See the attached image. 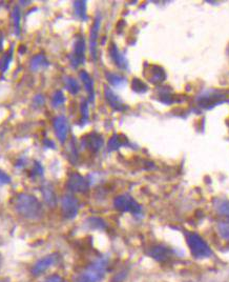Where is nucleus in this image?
<instances>
[{
  "label": "nucleus",
  "mask_w": 229,
  "mask_h": 282,
  "mask_svg": "<svg viewBox=\"0 0 229 282\" xmlns=\"http://www.w3.org/2000/svg\"><path fill=\"white\" fill-rule=\"evenodd\" d=\"M70 61L74 69H77L79 65L86 62V40L83 37H79L76 40L73 53L70 56Z\"/></svg>",
  "instance_id": "obj_7"
},
{
  "label": "nucleus",
  "mask_w": 229,
  "mask_h": 282,
  "mask_svg": "<svg viewBox=\"0 0 229 282\" xmlns=\"http://www.w3.org/2000/svg\"><path fill=\"white\" fill-rule=\"evenodd\" d=\"M109 55H111L112 60L114 61V63L121 70H126L127 66H129V63H127V60L125 56L119 51L118 47L115 44H111V47H109Z\"/></svg>",
  "instance_id": "obj_15"
},
{
  "label": "nucleus",
  "mask_w": 229,
  "mask_h": 282,
  "mask_svg": "<svg viewBox=\"0 0 229 282\" xmlns=\"http://www.w3.org/2000/svg\"><path fill=\"white\" fill-rule=\"evenodd\" d=\"M129 144H130L129 139H127L124 135L114 134L107 143V150L109 152H113L120 149L121 147H124V145H129Z\"/></svg>",
  "instance_id": "obj_19"
},
{
  "label": "nucleus",
  "mask_w": 229,
  "mask_h": 282,
  "mask_svg": "<svg viewBox=\"0 0 229 282\" xmlns=\"http://www.w3.org/2000/svg\"><path fill=\"white\" fill-rule=\"evenodd\" d=\"M11 183V177L8 176L2 169H0V186Z\"/></svg>",
  "instance_id": "obj_33"
},
{
  "label": "nucleus",
  "mask_w": 229,
  "mask_h": 282,
  "mask_svg": "<svg viewBox=\"0 0 229 282\" xmlns=\"http://www.w3.org/2000/svg\"><path fill=\"white\" fill-rule=\"evenodd\" d=\"M101 25V17L98 15L94 21V24L91 29L90 34V50H91V56L92 60H97V46H98V37H99V30Z\"/></svg>",
  "instance_id": "obj_12"
},
{
  "label": "nucleus",
  "mask_w": 229,
  "mask_h": 282,
  "mask_svg": "<svg viewBox=\"0 0 229 282\" xmlns=\"http://www.w3.org/2000/svg\"><path fill=\"white\" fill-rule=\"evenodd\" d=\"M226 98L224 93L220 91H209L198 98V104L201 108H211L218 104H221Z\"/></svg>",
  "instance_id": "obj_9"
},
{
  "label": "nucleus",
  "mask_w": 229,
  "mask_h": 282,
  "mask_svg": "<svg viewBox=\"0 0 229 282\" xmlns=\"http://www.w3.org/2000/svg\"><path fill=\"white\" fill-rule=\"evenodd\" d=\"M108 268V258L101 257L91 263L88 268L74 278L73 282H101Z\"/></svg>",
  "instance_id": "obj_2"
},
{
  "label": "nucleus",
  "mask_w": 229,
  "mask_h": 282,
  "mask_svg": "<svg viewBox=\"0 0 229 282\" xmlns=\"http://www.w3.org/2000/svg\"><path fill=\"white\" fill-rule=\"evenodd\" d=\"M42 175H44V168H42V166L39 164L38 161H36L32 169V176L36 177V176H42Z\"/></svg>",
  "instance_id": "obj_32"
},
{
  "label": "nucleus",
  "mask_w": 229,
  "mask_h": 282,
  "mask_svg": "<svg viewBox=\"0 0 229 282\" xmlns=\"http://www.w3.org/2000/svg\"><path fill=\"white\" fill-rule=\"evenodd\" d=\"M44 282H65L64 279L59 275H50L45 279Z\"/></svg>",
  "instance_id": "obj_34"
},
{
  "label": "nucleus",
  "mask_w": 229,
  "mask_h": 282,
  "mask_svg": "<svg viewBox=\"0 0 229 282\" xmlns=\"http://www.w3.org/2000/svg\"><path fill=\"white\" fill-rule=\"evenodd\" d=\"M41 192H42V196H44L45 202L49 208L54 209L57 206V196L54 191V187L48 183H46L42 185Z\"/></svg>",
  "instance_id": "obj_17"
},
{
  "label": "nucleus",
  "mask_w": 229,
  "mask_h": 282,
  "mask_svg": "<svg viewBox=\"0 0 229 282\" xmlns=\"http://www.w3.org/2000/svg\"><path fill=\"white\" fill-rule=\"evenodd\" d=\"M105 77H106V80L108 81V83L112 84L113 87H122V85H124L126 82L125 77L120 74L106 72Z\"/></svg>",
  "instance_id": "obj_21"
},
{
  "label": "nucleus",
  "mask_w": 229,
  "mask_h": 282,
  "mask_svg": "<svg viewBox=\"0 0 229 282\" xmlns=\"http://www.w3.org/2000/svg\"><path fill=\"white\" fill-rule=\"evenodd\" d=\"M87 225L92 229H105L106 228L105 221L103 219L98 218V217L89 218L87 221Z\"/></svg>",
  "instance_id": "obj_25"
},
{
  "label": "nucleus",
  "mask_w": 229,
  "mask_h": 282,
  "mask_svg": "<svg viewBox=\"0 0 229 282\" xmlns=\"http://www.w3.org/2000/svg\"><path fill=\"white\" fill-rule=\"evenodd\" d=\"M132 89L136 93L143 94V93L147 92L148 87L142 80H140L138 78H134L133 81H132Z\"/></svg>",
  "instance_id": "obj_28"
},
{
  "label": "nucleus",
  "mask_w": 229,
  "mask_h": 282,
  "mask_svg": "<svg viewBox=\"0 0 229 282\" xmlns=\"http://www.w3.org/2000/svg\"><path fill=\"white\" fill-rule=\"evenodd\" d=\"M45 144L46 145V147H49V145H52V148H53V149H55V143H54L52 140L46 139V140H45Z\"/></svg>",
  "instance_id": "obj_36"
},
{
  "label": "nucleus",
  "mask_w": 229,
  "mask_h": 282,
  "mask_svg": "<svg viewBox=\"0 0 229 282\" xmlns=\"http://www.w3.org/2000/svg\"><path fill=\"white\" fill-rule=\"evenodd\" d=\"M15 210L25 219L39 220L44 216L41 202L31 194L21 193L15 199Z\"/></svg>",
  "instance_id": "obj_1"
},
{
  "label": "nucleus",
  "mask_w": 229,
  "mask_h": 282,
  "mask_svg": "<svg viewBox=\"0 0 229 282\" xmlns=\"http://www.w3.org/2000/svg\"><path fill=\"white\" fill-rule=\"evenodd\" d=\"M3 50V37L0 35V52Z\"/></svg>",
  "instance_id": "obj_37"
},
{
  "label": "nucleus",
  "mask_w": 229,
  "mask_h": 282,
  "mask_svg": "<svg viewBox=\"0 0 229 282\" xmlns=\"http://www.w3.org/2000/svg\"><path fill=\"white\" fill-rule=\"evenodd\" d=\"M66 187L72 193L84 194L90 190V182L86 177L79 173H72L67 179Z\"/></svg>",
  "instance_id": "obj_5"
},
{
  "label": "nucleus",
  "mask_w": 229,
  "mask_h": 282,
  "mask_svg": "<svg viewBox=\"0 0 229 282\" xmlns=\"http://www.w3.org/2000/svg\"><path fill=\"white\" fill-rule=\"evenodd\" d=\"M104 97L109 107H111L113 110L117 111V112H123V111L127 109V107L123 104L121 98L116 95L114 91L111 88H108L107 85L104 87Z\"/></svg>",
  "instance_id": "obj_13"
},
{
  "label": "nucleus",
  "mask_w": 229,
  "mask_h": 282,
  "mask_svg": "<svg viewBox=\"0 0 229 282\" xmlns=\"http://www.w3.org/2000/svg\"><path fill=\"white\" fill-rule=\"evenodd\" d=\"M80 111H81V123L82 124H86L89 120V105H88V101L83 100L81 102V107H80Z\"/></svg>",
  "instance_id": "obj_31"
},
{
  "label": "nucleus",
  "mask_w": 229,
  "mask_h": 282,
  "mask_svg": "<svg viewBox=\"0 0 229 282\" xmlns=\"http://www.w3.org/2000/svg\"><path fill=\"white\" fill-rule=\"evenodd\" d=\"M54 131L56 134V137L60 143H64L67 139V135H69V122L64 116H57L53 120Z\"/></svg>",
  "instance_id": "obj_11"
},
{
  "label": "nucleus",
  "mask_w": 229,
  "mask_h": 282,
  "mask_svg": "<svg viewBox=\"0 0 229 282\" xmlns=\"http://www.w3.org/2000/svg\"><path fill=\"white\" fill-rule=\"evenodd\" d=\"M114 207L118 211L123 213H131L135 216H138L142 213V207L131 195L127 194L117 196L114 200Z\"/></svg>",
  "instance_id": "obj_4"
},
{
  "label": "nucleus",
  "mask_w": 229,
  "mask_h": 282,
  "mask_svg": "<svg viewBox=\"0 0 229 282\" xmlns=\"http://www.w3.org/2000/svg\"><path fill=\"white\" fill-rule=\"evenodd\" d=\"M61 212L64 218L74 219L78 215L79 212V201L75 196L67 194L64 195L61 200Z\"/></svg>",
  "instance_id": "obj_6"
},
{
  "label": "nucleus",
  "mask_w": 229,
  "mask_h": 282,
  "mask_svg": "<svg viewBox=\"0 0 229 282\" xmlns=\"http://www.w3.org/2000/svg\"><path fill=\"white\" fill-rule=\"evenodd\" d=\"M34 102H35L36 106L40 107V106H44L45 105V98L42 95H38L35 98H34Z\"/></svg>",
  "instance_id": "obj_35"
},
{
  "label": "nucleus",
  "mask_w": 229,
  "mask_h": 282,
  "mask_svg": "<svg viewBox=\"0 0 229 282\" xmlns=\"http://www.w3.org/2000/svg\"><path fill=\"white\" fill-rule=\"evenodd\" d=\"M215 208L220 215L229 218V200H219V201H217Z\"/></svg>",
  "instance_id": "obj_27"
},
{
  "label": "nucleus",
  "mask_w": 229,
  "mask_h": 282,
  "mask_svg": "<svg viewBox=\"0 0 229 282\" xmlns=\"http://www.w3.org/2000/svg\"><path fill=\"white\" fill-rule=\"evenodd\" d=\"M64 83L66 90L69 91L72 95H77V94L80 92V84L74 78V77L71 76L64 77Z\"/></svg>",
  "instance_id": "obj_22"
},
{
  "label": "nucleus",
  "mask_w": 229,
  "mask_h": 282,
  "mask_svg": "<svg viewBox=\"0 0 229 282\" xmlns=\"http://www.w3.org/2000/svg\"><path fill=\"white\" fill-rule=\"evenodd\" d=\"M80 79L84 84V88L89 94V100L92 102L95 100V87H94V80L91 77V75L87 71H81L80 74Z\"/></svg>",
  "instance_id": "obj_18"
},
{
  "label": "nucleus",
  "mask_w": 229,
  "mask_h": 282,
  "mask_svg": "<svg viewBox=\"0 0 229 282\" xmlns=\"http://www.w3.org/2000/svg\"><path fill=\"white\" fill-rule=\"evenodd\" d=\"M218 233L225 240L229 241V221H223L220 222L217 226Z\"/></svg>",
  "instance_id": "obj_29"
},
{
  "label": "nucleus",
  "mask_w": 229,
  "mask_h": 282,
  "mask_svg": "<svg viewBox=\"0 0 229 282\" xmlns=\"http://www.w3.org/2000/svg\"><path fill=\"white\" fill-rule=\"evenodd\" d=\"M65 102V97H64V94L62 91H56L53 95L52 98V105L54 108H58L62 106Z\"/></svg>",
  "instance_id": "obj_30"
},
{
  "label": "nucleus",
  "mask_w": 229,
  "mask_h": 282,
  "mask_svg": "<svg viewBox=\"0 0 229 282\" xmlns=\"http://www.w3.org/2000/svg\"><path fill=\"white\" fill-rule=\"evenodd\" d=\"M47 66H49V62L44 54H38L31 60V70L34 72H37Z\"/></svg>",
  "instance_id": "obj_20"
},
{
  "label": "nucleus",
  "mask_w": 229,
  "mask_h": 282,
  "mask_svg": "<svg viewBox=\"0 0 229 282\" xmlns=\"http://www.w3.org/2000/svg\"><path fill=\"white\" fill-rule=\"evenodd\" d=\"M186 242H187L189 251L194 258L204 259L210 257L213 254L204 239L196 233H187Z\"/></svg>",
  "instance_id": "obj_3"
},
{
  "label": "nucleus",
  "mask_w": 229,
  "mask_h": 282,
  "mask_svg": "<svg viewBox=\"0 0 229 282\" xmlns=\"http://www.w3.org/2000/svg\"><path fill=\"white\" fill-rule=\"evenodd\" d=\"M13 53H14V48L11 47L10 51L0 58V71H1V73H5L7 71L8 66H10V63L13 59Z\"/></svg>",
  "instance_id": "obj_24"
},
{
  "label": "nucleus",
  "mask_w": 229,
  "mask_h": 282,
  "mask_svg": "<svg viewBox=\"0 0 229 282\" xmlns=\"http://www.w3.org/2000/svg\"><path fill=\"white\" fill-rule=\"evenodd\" d=\"M0 266H1V257H0Z\"/></svg>",
  "instance_id": "obj_38"
},
{
  "label": "nucleus",
  "mask_w": 229,
  "mask_h": 282,
  "mask_svg": "<svg viewBox=\"0 0 229 282\" xmlns=\"http://www.w3.org/2000/svg\"><path fill=\"white\" fill-rule=\"evenodd\" d=\"M149 255L155 260H157L159 262H165L169 258H171L172 252H171V250L168 249V247H166L164 245H156L150 250Z\"/></svg>",
  "instance_id": "obj_16"
},
{
  "label": "nucleus",
  "mask_w": 229,
  "mask_h": 282,
  "mask_svg": "<svg viewBox=\"0 0 229 282\" xmlns=\"http://www.w3.org/2000/svg\"><path fill=\"white\" fill-rule=\"evenodd\" d=\"M147 79L154 84L162 83L166 78V73L162 67L159 65H150L149 69L146 71Z\"/></svg>",
  "instance_id": "obj_14"
},
{
  "label": "nucleus",
  "mask_w": 229,
  "mask_h": 282,
  "mask_svg": "<svg viewBox=\"0 0 229 282\" xmlns=\"http://www.w3.org/2000/svg\"><path fill=\"white\" fill-rule=\"evenodd\" d=\"M12 18H13V23H14V29H15V34L17 36L20 35V18L21 14L18 6H15L13 13H12Z\"/></svg>",
  "instance_id": "obj_26"
},
{
  "label": "nucleus",
  "mask_w": 229,
  "mask_h": 282,
  "mask_svg": "<svg viewBox=\"0 0 229 282\" xmlns=\"http://www.w3.org/2000/svg\"><path fill=\"white\" fill-rule=\"evenodd\" d=\"M74 8H75V14L81 20H87L88 15H87V2L86 1H75L74 2Z\"/></svg>",
  "instance_id": "obj_23"
},
{
  "label": "nucleus",
  "mask_w": 229,
  "mask_h": 282,
  "mask_svg": "<svg viewBox=\"0 0 229 282\" xmlns=\"http://www.w3.org/2000/svg\"><path fill=\"white\" fill-rule=\"evenodd\" d=\"M58 255L57 254H50L46 256V257L39 259L32 268V274L34 276H40L46 273L48 269L52 268L53 266L58 262Z\"/></svg>",
  "instance_id": "obj_10"
},
{
  "label": "nucleus",
  "mask_w": 229,
  "mask_h": 282,
  "mask_svg": "<svg viewBox=\"0 0 229 282\" xmlns=\"http://www.w3.org/2000/svg\"><path fill=\"white\" fill-rule=\"evenodd\" d=\"M103 137L102 135H100L99 133L92 132L87 134L84 137H82L81 144L83 148H86L92 153H97L101 150V148L103 147Z\"/></svg>",
  "instance_id": "obj_8"
}]
</instances>
